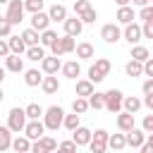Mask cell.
Masks as SVG:
<instances>
[{
    "mask_svg": "<svg viewBox=\"0 0 153 153\" xmlns=\"http://www.w3.org/2000/svg\"><path fill=\"white\" fill-rule=\"evenodd\" d=\"M62 117H65V110L60 108V105H50L48 110H43V127L45 129H50V131H57L60 127H62Z\"/></svg>",
    "mask_w": 153,
    "mask_h": 153,
    "instance_id": "6da1fadb",
    "label": "cell"
},
{
    "mask_svg": "<svg viewBox=\"0 0 153 153\" xmlns=\"http://www.w3.org/2000/svg\"><path fill=\"white\" fill-rule=\"evenodd\" d=\"M74 36H57V41L50 45V50H53V55L55 57H62V55H67V53H74Z\"/></svg>",
    "mask_w": 153,
    "mask_h": 153,
    "instance_id": "7a4b0ae2",
    "label": "cell"
},
{
    "mask_svg": "<svg viewBox=\"0 0 153 153\" xmlns=\"http://www.w3.org/2000/svg\"><path fill=\"white\" fill-rule=\"evenodd\" d=\"M122 98H124V93L120 91V88H110V91H105L103 93V100H105V110H110L112 115L115 112H120L122 110Z\"/></svg>",
    "mask_w": 153,
    "mask_h": 153,
    "instance_id": "3957f363",
    "label": "cell"
},
{
    "mask_svg": "<svg viewBox=\"0 0 153 153\" xmlns=\"http://www.w3.org/2000/svg\"><path fill=\"white\" fill-rule=\"evenodd\" d=\"M24 124H26V115H24V108H12L10 115H7V129L19 134L24 131Z\"/></svg>",
    "mask_w": 153,
    "mask_h": 153,
    "instance_id": "277c9868",
    "label": "cell"
},
{
    "mask_svg": "<svg viewBox=\"0 0 153 153\" xmlns=\"http://www.w3.org/2000/svg\"><path fill=\"white\" fill-rule=\"evenodd\" d=\"M88 148H91V153H105V151H108V131H105V129L91 131Z\"/></svg>",
    "mask_w": 153,
    "mask_h": 153,
    "instance_id": "5b68a950",
    "label": "cell"
},
{
    "mask_svg": "<svg viewBox=\"0 0 153 153\" xmlns=\"http://www.w3.org/2000/svg\"><path fill=\"white\" fill-rule=\"evenodd\" d=\"M5 19L14 26V24H19L22 19H24V0H10L7 2V14H5Z\"/></svg>",
    "mask_w": 153,
    "mask_h": 153,
    "instance_id": "8992f818",
    "label": "cell"
},
{
    "mask_svg": "<svg viewBox=\"0 0 153 153\" xmlns=\"http://www.w3.org/2000/svg\"><path fill=\"white\" fill-rule=\"evenodd\" d=\"M57 148V141L53 139V136H41V139H36V141H31V151L29 153H53Z\"/></svg>",
    "mask_w": 153,
    "mask_h": 153,
    "instance_id": "52a82bcc",
    "label": "cell"
},
{
    "mask_svg": "<svg viewBox=\"0 0 153 153\" xmlns=\"http://www.w3.org/2000/svg\"><path fill=\"white\" fill-rule=\"evenodd\" d=\"M43 131H45V127H43V122H41V120H26V124H24V136H26L29 141L41 139V136H43Z\"/></svg>",
    "mask_w": 153,
    "mask_h": 153,
    "instance_id": "ba28073f",
    "label": "cell"
},
{
    "mask_svg": "<svg viewBox=\"0 0 153 153\" xmlns=\"http://www.w3.org/2000/svg\"><path fill=\"white\" fill-rule=\"evenodd\" d=\"M100 38L105 43H117V41H122V29L117 24H105L100 29Z\"/></svg>",
    "mask_w": 153,
    "mask_h": 153,
    "instance_id": "9c48e42d",
    "label": "cell"
},
{
    "mask_svg": "<svg viewBox=\"0 0 153 153\" xmlns=\"http://www.w3.org/2000/svg\"><path fill=\"white\" fill-rule=\"evenodd\" d=\"M122 38H124L127 43H131V45H136V43L141 41V26H139L136 22H131V24H124V31H122Z\"/></svg>",
    "mask_w": 153,
    "mask_h": 153,
    "instance_id": "30bf717a",
    "label": "cell"
},
{
    "mask_svg": "<svg viewBox=\"0 0 153 153\" xmlns=\"http://www.w3.org/2000/svg\"><path fill=\"white\" fill-rule=\"evenodd\" d=\"M124 141H127V146H131V148H139V146L146 141V131H143V129H136V127H131L129 131H124Z\"/></svg>",
    "mask_w": 153,
    "mask_h": 153,
    "instance_id": "8fae6325",
    "label": "cell"
},
{
    "mask_svg": "<svg viewBox=\"0 0 153 153\" xmlns=\"http://www.w3.org/2000/svg\"><path fill=\"white\" fill-rule=\"evenodd\" d=\"M62 24H65V33H67V36H74V38H76V36L84 31V24H81V19H79L76 14H74V17H67Z\"/></svg>",
    "mask_w": 153,
    "mask_h": 153,
    "instance_id": "7c38bea8",
    "label": "cell"
},
{
    "mask_svg": "<svg viewBox=\"0 0 153 153\" xmlns=\"http://www.w3.org/2000/svg\"><path fill=\"white\" fill-rule=\"evenodd\" d=\"M60 67H62V62H60V57H55V55H45L43 60H41V72L43 74H57L60 72Z\"/></svg>",
    "mask_w": 153,
    "mask_h": 153,
    "instance_id": "4fadbf2b",
    "label": "cell"
},
{
    "mask_svg": "<svg viewBox=\"0 0 153 153\" xmlns=\"http://www.w3.org/2000/svg\"><path fill=\"white\" fill-rule=\"evenodd\" d=\"M41 88H43V93H48V96L57 93V91H60V81H57V74H45V76L41 79Z\"/></svg>",
    "mask_w": 153,
    "mask_h": 153,
    "instance_id": "5bb4252c",
    "label": "cell"
},
{
    "mask_svg": "<svg viewBox=\"0 0 153 153\" xmlns=\"http://www.w3.org/2000/svg\"><path fill=\"white\" fill-rule=\"evenodd\" d=\"M48 26H50V19H48V14H45L43 10L31 14V29H36V31L41 33V31H45Z\"/></svg>",
    "mask_w": 153,
    "mask_h": 153,
    "instance_id": "9a60e30c",
    "label": "cell"
},
{
    "mask_svg": "<svg viewBox=\"0 0 153 153\" xmlns=\"http://www.w3.org/2000/svg\"><path fill=\"white\" fill-rule=\"evenodd\" d=\"M5 69H7V72H14V74H19V72H24V60H22L19 55L10 53V55L5 57Z\"/></svg>",
    "mask_w": 153,
    "mask_h": 153,
    "instance_id": "2e32d148",
    "label": "cell"
},
{
    "mask_svg": "<svg viewBox=\"0 0 153 153\" xmlns=\"http://www.w3.org/2000/svg\"><path fill=\"white\" fill-rule=\"evenodd\" d=\"M72 141L76 143V146H88V141H91V129H86V127H76L74 131H72Z\"/></svg>",
    "mask_w": 153,
    "mask_h": 153,
    "instance_id": "e0dca14e",
    "label": "cell"
},
{
    "mask_svg": "<svg viewBox=\"0 0 153 153\" xmlns=\"http://www.w3.org/2000/svg\"><path fill=\"white\" fill-rule=\"evenodd\" d=\"M122 110L129 112V115H136V112L141 110V100H139L136 96H124V98H122Z\"/></svg>",
    "mask_w": 153,
    "mask_h": 153,
    "instance_id": "ac0fdd59",
    "label": "cell"
},
{
    "mask_svg": "<svg viewBox=\"0 0 153 153\" xmlns=\"http://www.w3.org/2000/svg\"><path fill=\"white\" fill-rule=\"evenodd\" d=\"M45 14H48V19H50V22H65V19H67V7L55 2V5L45 12Z\"/></svg>",
    "mask_w": 153,
    "mask_h": 153,
    "instance_id": "d6986e66",
    "label": "cell"
},
{
    "mask_svg": "<svg viewBox=\"0 0 153 153\" xmlns=\"http://www.w3.org/2000/svg\"><path fill=\"white\" fill-rule=\"evenodd\" d=\"M60 69H62V74H65L67 79H76V76L81 74V65H79L76 60H69V62H65Z\"/></svg>",
    "mask_w": 153,
    "mask_h": 153,
    "instance_id": "ffe728a7",
    "label": "cell"
},
{
    "mask_svg": "<svg viewBox=\"0 0 153 153\" xmlns=\"http://www.w3.org/2000/svg\"><path fill=\"white\" fill-rule=\"evenodd\" d=\"M117 127H120V131H129L131 127H136V124H134V115L120 110V112H117Z\"/></svg>",
    "mask_w": 153,
    "mask_h": 153,
    "instance_id": "44dd1931",
    "label": "cell"
},
{
    "mask_svg": "<svg viewBox=\"0 0 153 153\" xmlns=\"http://www.w3.org/2000/svg\"><path fill=\"white\" fill-rule=\"evenodd\" d=\"M120 24H131L134 19H136V14H134V7H129V5H124V7H120L117 10V17H115Z\"/></svg>",
    "mask_w": 153,
    "mask_h": 153,
    "instance_id": "7402d4cb",
    "label": "cell"
},
{
    "mask_svg": "<svg viewBox=\"0 0 153 153\" xmlns=\"http://www.w3.org/2000/svg\"><path fill=\"white\" fill-rule=\"evenodd\" d=\"M7 48H10V53H14V55H22L24 50H26V45H24V41H22V36H7Z\"/></svg>",
    "mask_w": 153,
    "mask_h": 153,
    "instance_id": "603a6c76",
    "label": "cell"
},
{
    "mask_svg": "<svg viewBox=\"0 0 153 153\" xmlns=\"http://www.w3.org/2000/svg\"><path fill=\"white\" fill-rule=\"evenodd\" d=\"M124 72H127V76H131V79L143 76V62H139V60H129V62L124 65Z\"/></svg>",
    "mask_w": 153,
    "mask_h": 153,
    "instance_id": "cb8c5ba5",
    "label": "cell"
},
{
    "mask_svg": "<svg viewBox=\"0 0 153 153\" xmlns=\"http://www.w3.org/2000/svg\"><path fill=\"white\" fill-rule=\"evenodd\" d=\"M55 41H57V31H53L50 26H48L45 31H41V33H38V43H41L43 48H50Z\"/></svg>",
    "mask_w": 153,
    "mask_h": 153,
    "instance_id": "d4e9b609",
    "label": "cell"
},
{
    "mask_svg": "<svg viewBox=\"0 0 153 153\" xmlns=\"http://www.w3.org/2000/svg\"><path fill=\"white\" fill-rule=\"evenodd\" d=\"M24 53H26V57H29L31 62H41V60L45 57V48H43L41 43H38V45H29Z\"/></svg>",
    "mask_w": 153,
    "mask_h": 153,
    "instance_id": "484cf974",
    "label": "cell"
},
{
    "mask_svg": "<svg viewBox=\"0 0 153 153\" xmlns=\"http://www.w3.org/2000/svg\"><path fill=\"white\" fill-rule=\"evenodd\" d=\"M41 79H43L41 69H26L24 72V84L26 86H41Z\"/></svg>",
    "mask_w": 153,
    "mask_h": 153,
    "instance_id": "4316f807",
    "label": "cell"
},
{
    "mask_svg": "<svg viewBox=\"0 0 153 153\" xmlns=\"http://www.w3.org/2000/svg\"><path fill=\"white\" fill-rule=\"evenodd\" d=\"M74 50H76V57L79 60H91L96 55V50H93L91 43H79V45H74Z\"/></svg>",
    "mask_w": 153,
    "mask_h": 153,
    "instance_id": "83f0119b",
    "label": "cell"
},
{
    "mask_svg": "<svg viewBox=\"0 0 153 153\" xmlns=\"http://www.w3.org/2000/svg\"><path fill=\"white\" fill-rule=\"evenodd\" d=\"M108 148H112V151H122V148H127L124 134H108Z\"/></svg>",
    "mask_w": 153,
    "mask_h": 153,
    "instance_id": "f1b7e54d",
    "label": "cell"
},
{
    "mask_svg": "<svg viewBox=\"0 0 153 153\" xmlns=\"http://www.w3.org/2000/svg\"><path fill=\"white\" fill-rule=\"evenodd\" d=\"M10 148H14L17 153H29V151H31V141H29L26 136H17V139H12Z\"/></svg>",
    "mask_w": 153,
    "mask_h": 153,
    "instance_id": "f546056e",
    "label": "cell"
},
{
    "mask_svg": "<svg viewBox=\"0 0 153 153\" xmlns=\"http://www.w3.org/2000/svg\"><path fill=\"white\" fill-rule=\"evenodd\" d=\"M22 41H24V45H26V48H29V45H38V31H36V29H31V26H29V29H24V31H22Z\"/></svg>",
    "mask_w": 153,
    "mask_h": 153,
    "instance_id": "4dcf8cb0",
    "label": "cell"
},
{
    "mask_svg": "<svg viewBox=\"0 0 153 153\" xmlns=\"http://www.w3.org/2000/svg\"><path fill=\"white\" fill-rule=\"evenodd\" d=\"M151 57V50L146 48V45H131V60H139V62H143V60H148Z\"/></svg>",
    "mask_w": 153,
    "mask_h": 153,
    "instance_id": "1f68e13d",
    "label": "cell"
},
{
    "mask_svg": "<svg viewBox=\"0 0 153 153\" xmlns=\"http://www.w3.org/2000/svg\"><path fill=\"white\" fill-rule=\"evenodd\" d=\"M91 93H93V84H91L88 79H79V81H76V96L88 98Z\"/></svg>",
    "mask_w": 153,
    "mask_h": 153,
    "instance_id": "d6a6232c",
    "label": "cell"
},
{
    "mask_svg": "<svg viewBox=\"0 0 153 153\" xmlns=\"http://www.w3.org/2000/svg\"><path fill=\"white\" fill-rule=\"evenodd\" d=\"M24 115H26V120H41L43 117V108L38 103H29L24 108Z\"/></svg>",
    "mask_w": 153,
    "mask_h": 153,
    "instance_id": "836d02e7",
    "label": "cell"
},
{
    "mask_svg": "<svg viewBox=\"0 0 153 153\" xmlns=\"http://www.w3.org/2000/svg\"><path fill=\"white\" fill-rule=\"evenodd\" d=\"M10 143H12V131L7 127H0V153L10 151Z\"/></svg>",
    "mask_w": 153,
    "mask_h": 153,
    "instance_id": "e575fe53",
    "label": "cell"
},
{
    "mask_svg": "<svg viewBox=\"0 0 153 153\" xmlns=\"http://www.w3.org/2000/svg\"><path fill=\"white\" fill-rule=\"evenodd\" d=\"M79 124H81V122H79V115H76V112H72V115H65V117H62V127H65V129H69V131H74Z\"/></svg>",
    "mask_w": 153,
    "mask_h": 153,
    "instance_id": "d590c367",
    "label": "cell"
},
{
    "mask_svg": "<svg viewBox=\"0 0 153 153\" xmlns=\"http://www.w3.org/2000/svg\"><path fill=\"white\" fill-rule=\"evenodd\" d=\"M93 67H96L103 76H108V74H110V69H112V65H110V60H108V57H96V65H93Z\"/></svg>",
    "mask_w": 153,
    "mask_h": 153,
    "instance_id": "8d00e7d4",
    "label": "cell"
},
{
    "mask_svg": "<svg viewBox=\"0 0 153 153\" xmlns=\"http://www.w3.org/2000/svg\"><path fill=\"white\" fill-rule=\"evenodd\" d=\"M86 100H88V108H93V110H100V108L105 105V100H103V93H96V91H93V93H91Z\"/></svg>",
    "mask_w": 153,
    "mask_h": 153,
    "instance_id": "74e56055",
    "label": "cell"
},
{
    "mask_svg": "<svg viewBox=\"0 0 153 153\" xmlns=\"http://www.w3.org/2000/svg\"><path fill=\"white\" fill-rule=\"evenodd\" d=\"M72 110H74L76 115H84V112L88 110V100H86V98H81V96H76V98H74V103H72Z\"/></svg>",
    "mask_w": 153,
    "mask_h": 153,
    "instance_id": "f35d334b",
    "label": "cell"
},
{
    "mask_svg": "<svg viewBox=\"0 0 153 153\" xmlns=\"http://www.w3.org/2000/svg\"><path fill=\"white\" fill-rule=\"evenodd\" d=\"M43 5H45V0H24V12H41L43 10Z\"/></svg>",
    "mask_w": 153,
    "mask_h": 153,
    "instance_id": "ab89813d",
    "label": "cell"
},
{
    "mask_svg": "<svg viewBox=\"0 0 153 153\" xmlns=\"http://www.w3.org/2000/svg\"><path fill=\"white\" fill-rule=\"evenodd\" d=\"M76 148H79V146H76V143L69 139V141H62V143H60V146H57L53 153H76Z\"/></svg>",
    "mask_w": 153,
    "mask_h": 153,
    "instance_id": "60d3db41",
    "label": "cell"
},
{
    "mask_svg": "<svg viewBox=\"0 0 153 153\" xmlns=\"http://www.w3.org/2000/svg\"><path fill=\"white\" fill-rule=\"evenodd\" d=\"M79 19H81V24H93V22H96V10H93V7L84 10V12L79 14Z\"/></svg>",
    "mask_w": 153,
    "mask_h": 153,
    "instance_id": "b9f144b4",
    "label": "cell"
},
{
    "mask_svg": "<svg viewBox=\"0 0 153 153\" xmlns=\"http://www.w3.org/2000/svg\"><path fill=\"white\" fill-rule=\"evenodd\" d=\"M103 79H105V76H103V74H100V72L91 65V67H88V81H91V84H100Z\"/></svg>",
    "mask_w": 153,
    "mask_h": 153,
    "instance_id": "7bdbcfd3",
    "label": "cell"
},
{
    "mask_svg": "<svg viewBox=\"0 0 153 153\" xmlns=\"http://www.w3.org/2000/svg\"><path fill=\"white\" fill-rule=\"evenodd\" d=\"M10 33H12V24L5 17H0V38H7Z\"/></svg>",
    "mask_w": 153,
    "mask_h": 153,
    "instance_id": "ee69618b",
    "label": "cell"
},
{
    "mask_svg": "<svg viewBox=\"0 0 153 153\" xmlns=\"http://www.w3.org/2000/svg\"><path fill=\"white\" fill-rule=\"evenodd\" d=\"M141 38H153V19L143 22V26H141Z\"/></svg>",
    "mask_w": 153,
    "mask_h": 153,
    "instance_id": "f6af8a7d",
    "label": "cell"
},
{
    "mask_svg": "<svg viewBox=\"0 0 153 153\" xmlns=\"http://www.w3.org/2000/svg\"><path fill=\"white\" fill-rule=\"evenodd\" d=\"M88 7H91L88 0H74V14H76V17H79L84 10H88Z\"/></svg>",
    "mask_w": 153,
    "mask_h": 153,
    "instance_id": "bcb514c9",
    "label": "cell"
},
{
    "mask_svg": "<svg viewBox=\"0 0 153 153\" xmlns=\"http://www.w3.org/2000/svg\"><path fill=\"white\" fill-rule=\"evenodd\" d=\"M139 19H141V22H148V19H153V7H151V5L141 7V12H139Z\"/></svg>",
    "mask_w": 153,
    "mask_h": 153,
    "instance_id": "7dc6e473",
    "label": "cell"
},
{
    "mask_svg": "<svg viewBox=\"0 0 153 153\" xmlns=\"http://www.w3.org/2000/svg\"><path fill=\"white\" fill-rule=\"evenodd\" d=\"M141 129H143L146 134H153V115H146V117H143V122H141Z\"/></svg>",
    "mask_w": 153,
    "mask_h": 153,
    "instance_id": "c3c4849f",
    "label": "cell"
},
{
    "mask_svg": "<svg viewBox=\"0 0 153 153\" xmlns=\"http://www.w3.org/2000/svg\"><path fill=\"white\" fill-rule=\"evenodd\" d=\"M139 148H141V153H153V136L146 134V141H143Z\"/></svg>",
    "mask_w": 153,
    "mask_h": 153,
    "instance_id": "681fc988",
    "label": "cell"
},
{
    "mask_svg": "<svg viewBox=\"0 0 153 153\" xmlns=\"http://www.w3.org/2000/svg\"><path fill=\"white\" fill-rule=\"evenodd\" d=\"M143 76H148V79H153V57H148V60H143Z\"/></svg>",
    "mask_w": 153,
    "mask_h": 153,
    "instance_id": "f907efd6",
    "label": "cell"
},
{
    "mask_svg": "<svg viewBox=\"0 0 153 153\" xmlns=\"http://www.w3.org/2000/svg\"><path fill=\"white\" fill-rule=\"evenodd\" d=\"M141 105H146L148 110H153V93H146V98L141 100Z\"/></svg>",
    "mask_w": 153,
    "mask_h": 153,
    "instance_id": "816d5d0a",
    "label": "cell"
},
{
    "mask_svg": "<svg viewBox=\"0 0 153 153\" xmlns=\"http://www.w3.org/2000/svg\"><path fill=\"white\" fill-rule=\"evenodd\" d=\"M10 55V48H7V41L0 38V57H7Z\"/></svg>",
    "mask_w": 153,
    "mask_h": 153,
    "instance_id": "f5cc1de1",
    "label": "cell"
},
{
    "mask_svg": "<svg viewBox=\"0 0 153 153\" xmlns=\"http://www.w3.org/2000/svg\"><path fill=\"white\" fill-rule=\"evenodd\" d=\"M146 93H153V79H146L143 81V96Z\"/></svg>",
    "mask_w": 153,
    "mask_h": 153,
    "instance_id": "db71d44e",
    "label": "cell"
},
{
    "mask_svg": "<svg viewBox=\"0 0 153 153\" xmlns=\"http://www.w3.org/2000/svg\"><path fill=\"white\" fill-rule=\"evenodd\" d=\"M148 2H151V0H134V5H136V7H146Z\"/></svg>",
    "mask_w": 153,
    "mask_h": 153,
    "instance_id": "11a10c76",
    "label": "cell"
},
{
    "mask_svg": "<svg viewBox=\"0 0 153 153\" xmlns=\"http://www.w3.org/2000/svg\"><path fill=\"white\" fill-rule=\"evenodd\" d=\"M115 2H117V5H120V7H124V5H129V2H131V0H115Z\"/></svg>",
    "mask_w": 153,
    "mask_h": 153,
    "instance_id": "9f6ffc18",
    "label": "cell"
},
{
    "mask_svg": "<svg viewBox=\"0 0 153 153\" xmlns=\"http://www.w3.org/2000/svg\"><path fill=\"white\" fill-rule=\"evenodd\" d=\"M5 72H7V69H5V67H0V84H2V79H5Z\"/></svg>",
    "mask_w": 153,
    "mask_h": 153,
    "instance_id": "6f0895ef",
    "label": "cell"
},
{
    "mask_svg": "<svg viewBox=\"0 0 153 153\" xmlns=\"http://www.w3.org/2000/svg\"><path fill=\"white\" fill-rule=\"evenodd\" d=\"M2 98H5V93H2V88H0V103H2Z\"/></svg>",
    "mask_w": 153,
    "mask_h": 153,
    "instance_id": "680465c9",
    "label": "cell"
},
{
    "mask_svg": "<svg viewBox=\"0 0 153 153\" xmlns=\"http://www.w3.org/2000/svg\"><path fill=\"white\" fill-rule=\"evenodd\" d=\"M7 2H10V0H0V5H7Z\"/></svg>",
    "mask_w": 153,
    "mask_h": 153,
    "instance_id": "91938a15",
    "label": "cell"
},
{
    "mask_svg": "<svg viewBox=\"0 0 153 153\" xmlns=\"http://www.w3.org/2000/svg\"><path fill=\"white\" fill-rule=\"evenodd\" d=\"M72 2H74V0H72Z\"/></svg>",
    "mask_w": 153,
    "mask_h": 153,
    "instance_id": "94428289",
    "label": "cell"
}]
</instances>
